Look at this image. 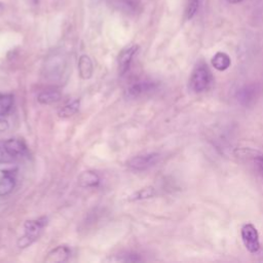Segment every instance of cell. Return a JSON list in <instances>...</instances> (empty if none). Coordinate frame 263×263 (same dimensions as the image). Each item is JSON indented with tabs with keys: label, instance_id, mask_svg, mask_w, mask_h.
Segmentation results:
<instances>
[{
	"label": "cell",
	"instance_id": "obj_1",
	"mask_svg": "<svg viewBox=\"0 0 263 263\" xmlns=\"http://www.w3.org/2000/svg\"><path fill=\"white\" fill-rule=\"evenodd\" d=\"M64 75H67V60L60 53L49 55L44 63V76L52 83L63 81Z\"/></svg>",
	"mask_w": 263,
	"mask_h": 263
},
{
	"label": "cell",
	"instance_id": "obj_2",
	"mask_svg": "<svg viewBox=\"0 0 263 263\" xmlns=\"http://www.w3.org/2000/svg\"><path fill=\"white\" fill-rule=\"evenodd\" d=\"M212 81H213V76L208 65L203 62L197 63L189 79L190 88L194 92H201L209 88Z\"/></svg>",
	"mask_w": 263,
	"mask_h": 263
},
{
	"label": "cell",
	"instance_id": "obj_3",
	"mask_svg": "<svg viewBox=\"0 0 263 263\" xmlns=\"http://www.w3.org/2000/svg\"><path fill=\"white\" fill-rule=\"evenodd\" d=\"M46 225V218H40L36 220H28L25 222L24 235L18 239L17 246L22 249L29 247L40 235L43 227Z\"/></svg>",
	"mask_w": 263,
	"mask_h": 263
},
{
	"label": "cell",
	"instance_id": "obj_4",
	"mask_svg": "<svg viewBox=\"0 0 263 263\" xmlns=\"http://www.w3.org/2000/svg\"><path fill=\"white\" fill-rule=\"evenodd\" d=\"M160 159L158 153H146L141 155H136L132 157L127 162V166L134 171H146L154 166Z\"/></svg>",
	"mask_w": 263,
	"mask_h": 263
},
{
	"label": "cell",
	"instance_id": "obj_5",
	"mask_svg": "<svg viewBox=\"0 0 263 263\" xmlns=\"http://www.w3.org/2000/svg\"><path fill=\"white\" fill-rule=\"evenodd\" d=\"M241 239L245 247L251 253H257L260 249L259 235L257 229L252 224H246L241 228Z\"/></svg>",
	"mask_w": 263,
	"mask_h": 263
},
{
	"label": "cell",
	"instance_id": "obj_6",
	"mask_svg": "<svg viewBox=\"0 0 263 263\" xmlns=\"http://www.w3.org/2000/svg\"><path fill=\"white\" fill-rule=\"evenodd\" d=\"M259 96V88L256 84H246L236 92L237 101L240 105L249 107L255 103Z\"/></svg>",
	"mask_w": 263,
	"mask_h": 263
},
{
	"label": "cell",
	"instance_id": "obj_7",
	"mask_svg": "<svg viewBox=\"0 0 263 263\" xmlns=\"http://www.w3.org/2000/svg\"><path fill=\"white\" fill-rule=\"evenodd\" d=\"M157 87V82L153 80H141L133 83L127 89H126V96L128 98L135 99L138 97H141L147 92H150L154 90Z\"/></svg>",
	"mask_w": 263,
	"mask_h": 263
},
{
	"label": "cell",
	"instance_id": "obj_8",
	"mask_svg": "<svg viewBox=\"0 0 263 263\" xmlns=\"http://www.w3.org/2000/svg\"><path fill=\"white\" fill-rule=\"evenodd\" d=\"M138 49H139L138 45H133L130 47L123 49L118 55V71L121 75H124L128 71L132 61L135 54L137 53Z\"/></svg>",
	"mask_w": 263,
	"mask_h": 263
},
{
	"label": "cell",
	"instance_id": "obj_9",
	"mask_svg": "<svg viewBox=\"0 0 263 263\" xmlns=\"http://www.w3.org/2000/svg\"><path fill=\"white\" fill-rule=\"evenodd\" d=\"M2 149L5 151V153L9 156H22L26 153L27 148L26 145L17 140V139H8L2 144Z\"/></svg>",
	"mask_w": 263,
	"mask_h": 263
},
{
	"label": "cell",
	"instance_id": "obj_10",
	"mask_svg": "<svg viewBox=\"0 0 263 263\" xmlns=\"http://www.w3.org/2000/svg\"><path fill=\"white\" fill-rule=\"evenodd\" d=\"M70 249L66 246H59L55 249L51 250L48 254L47 257L45 258L46 262L54 263V262H65L69 259L70 257Z\"/></svg>",
	"mask_w": 263,
	"mask_h": 263
},
{
	"label": "cell",
	"instance_id": "obj_11",
	"mask_svg": "<svg viewBox=\"0 0 263 263\" xmlns=\"http://www.w3.org/2000/svg\"><path fill=\"white\" fill-rule=\"evenodd\" d=\"M100 183V177L96 172L85 171L78 176V185L83 188L97 187Z\"/></svg>",
	"mask_w": 263,
	"mask_h": 263
},
{
	"label": "cell",
	"instance_id": "obj_12",
	"mask_svg": "<svg viewBox=\"0 0 263 263\" xmlns=\"http://www.w3.org/2000/svg\"><path fill=\"white\" fill-rule=\"evenodd\" d=\"M79 76L82 79H89L93 73V65L90 58L86 54H82L78 61Z\"/></svg>",
	"mask_w": 263,
	"mask_h": 263
},
{
	"label": "cell",
	"instance_id": "obj_13",
	"mask_svg": "<svg viewBox=\"0 0 263 263\" xmlns=\"http://www.w3.org/2000/svg\"><path fill=\"white\" fill-rule=\"evenodd\" d=\"M61 97H62V95H61L60 90H58L55 88H48V89L41 91L38 95L37 100L40 104L49 105V104H53V103L60 101Z\"/></svg>",
	"mask_w": 263,
	"mask_h": 263
},
{
	"label": "cell",
	"instance_id": "obj_14",
	"mask_svg": "<svg viewBox=\"0 0 263 263\" xmlns=\"http://www.w3.org/2000/svg\"><path fill=\"white\" fill-rule=\"evenodd\" d=\"M15 186V179L10 174H3L0 177V197L6 196L12 192Z\"/></svg>",
	"mask_w": 263,
	"mask_h": 263
},
{
	"label": "cell",
	"instance_id": "obj_15",
	"mask_svg": "<svg viewBox=\"0 0 263 263\" xmlns=\"http://www.w3.org/2000/svg\"><path fill=\"white\" fill-rule=\"evenodd\" d=\"M230 58L225 52H217L212 59V65L219 71H224L230 66Z\"/></svg>",
	"mask_w": 263,
	"mask_h": 263
},
{
	"label": "cell",
	"instance_id": "obj_16",
	"mask_svg": "<svg viewBox=\"0 0 263 263\" xmlns=\"http://www.w3.org/2000/svg\"><path fill=\"white\" fill-rule=\"evenodd\" d=\"M79 105H80L79 100H75V101H73L71 103H68L65 106H63L59 110L58 114H59L60 117H63V118H68L70 116H73L74 114L77 113V111L79 109Z\"/></svg>",
	"mask_w": 263,
	"mask_h": 263
},
{
	"label": "cell",
	"instance_id": "obj_17",
	"mask_svg": "<svg viewBox=\"0 0 263 263\" xmlns=\"http://www.w3.org/2000/svg\"><path fill=\"white\" fill-rule=\"evenodd\" d=\"M13 105L12 95H0V116H5L9 113Z\"/></svg>",
	"mask_w": 263,
	"mask_h": 263
},
{
	"label": "cell",
	"instance_id": "obj_18",
	"mask_svg": "<svg viewBox=\"0 0 263 263\" xmlns=\"http://www.w3.org/2000/svg\"><path fill=\"white\" fill-rule=\"evenodd\" d=\"M198 4H199V0H188L187 1V5H186V9H185V16L187 20H190L194 16V14L196 13V11L198 9Z\"/></svg>",
	"mask_w": 263,
	"mask_h": 263
},
{
	"label": "cell",
	"instance_id": "obj_19",
	"mask_svg": "<svg viewBox=\"0 0 263 263\" xmlns=\"http://www.w3.org/2000/svg\"><path fill=\"white\" fill-rule=\"evenodd\" d=\"M17 171V165L13 162L8 160H1L0 161V172L2 174H10L12 175Z\"/></svg>",
	"mask_w": 263,
	"mask_h": 263
},
{
	"label": "cell",
	"instance_id": "obj_20",
	"mask_svg": "<svg viewBox=\"0 0 263 263\" xmlns=\"http://www.w3.org/2000/svg\"><path fill=\"white\" fill-rule=\"evenodd\" d=\"M115 4H117L118 8H120L121 10H124L126 12H133L136 8L135 6V2L133 0H117L115 2Z\"/></svg>",
	"mask_w": 263,
	"mask_h": 263
},
{
	"label": "cell",
	"instance_id": "obj_21",
	"mask_svg": "<svg viewBox=\"0 0 263 263\" xmlns=\"http://www.w3.org/2000/svg\"><path fill=\"white\" fill-rule=\"evenodd\" d=\"M154 194V190L153 188L149 187V188H143L140 191H138L137 193H135V197L134 199H143V198H149L151 196H153Z\"/></svg>",
	"mask_w": 263,
	"mask_h": 263
},
{
	"label": "cell",
	"instance_id": "obj_22",
	"mask_svg": "<svg viewBox=\"0 0 263 263\" xmlns=\"http://www.w3.org/2000/svg\"><path fill=\"white\" fill-rule=\"evenodd\" d=\"M254 163L257 171L260 173L261 176H263V154L259 153L256 156H254Z\"/></svg>",
	"mask_w": 263,
	"mask_h": 263
},
{
	"label": "cell",
	"instance_id": "obj_23",
	"mask_svg": "<svg viewBox=\"0 0 263 263\" xmlns=\"http://www.w3.org/2000/svg\"><path fill=\"white\" fill-rule=\"evenodd\" d=\"M8 121L3 118V116H0V133H3L8 129Z\"/></svg>",
	"mask_w": 263,
	"mask_h": 263
},
{
	"label": "cell",
	"instance_id": "obj_24",
	"mask_svg": "<svg viewBox=\"0 0 263 263\" xmlns=\"http://www.w3.org/2000/svg\"><path fill=\"white\" fill-rule=\"evenodd\" d=\"M6 153H5V151L2 149V148H0V161L1 160H4V155H5Z\"/></svg>",
	"mask_w": 263,
	"mask_h": 263
},
{
	"label": "cell",
	"instance_id": "obj_25",
	"mask_svg": "<svg viewBox=\"0 0 263 263\" xmlns=\"http://www.w3.org/2000/svg\"><path fill=\"white\" fill-rule=\"evenodd\" d=\"M38 1H39V0H28V2H29L30 4H32V5H37V4H38Z\"/></svg>",
	"mask_w": 263,
	"mask_h": 263
},
{
	"label": "cell",
	"instance_id": "obj_26",
	"mask_svg": "<svg viewBox=\"0 0 263 263\" xmlns=\"http://www.w3.org/2000/svg\"><path fill=\"white\" fill-rule=\"evenodd\" d=\"M227 1L230 3H238V2H241L242 0H227Z\"/></svg>",
	"mask_w": 263,
	"mask_h": 263
},
{
	"label": "cell",
	"instance_id": "obj_27",
	"mask_svg": "<svg viewBox=\"0 0 263 263\" xmlns=\"http://www.w3.org/2000/svg\"><path fill=\"white\" fill-rule=\"evenodd\" d=\"M91 1V3H93V4H98V3H100L102 0H90Z\"/></svg>",
	"mask_w": 263,
	"mask_h": 263
},
{
	"label": "cell",
	"instance_id": "obj_28",
	"mask_svg": "<svg viewBox=\"0 0 263 263\" xmlns=\"http://www.w3.org/2000/svg\"><path fill=\"white\" fill-rule=\"evenodd\" d=\"M0 6H1V3H0Z\"/></svg>",
	"mask_w": 263,
	"mask_h": 263
}]
</instances>
